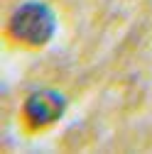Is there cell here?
I'll use <instances>...</instances> for the list:
<instances>
[{
	"label": "cell",
	"mask_w": 152,
	"mask_h": 154,
	"mask_svg": "<svg viewBox=\"0 0 152 154\" xmlns=\"http://www.w3.org/2000/svg\"><path fill=\"white\" fill-rule=\"evenodd\" d=\"M10 34L32 47L44 44L54 34V15L44 3H25L10 17Z\"/></svg>",
	"instance_id": "1"
},
{
	"label": "cell",
	"mask_w": 152,
	"mask_h": 154,
	"mask_svg": "<svg viewBox=\"0 0 152 154\" xmlns=\"http://www.w3.org/2000/svg\"><path fill=\"white\" fill-rule=\"evenodd\" d=\"M64 112V98L54 91H40L27 98L25 103V118L34 127L52 125L56 118H62Z\"/></svg>",
	"instance_id": "2"
}]
</instances>
